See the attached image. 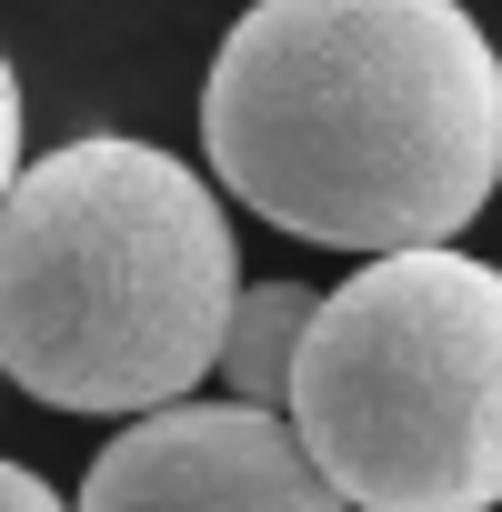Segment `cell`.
I'll return each instance as SVG.
<instances>
[{"label":"cell","instance_id":"6da1fadb","mask_svg":"<svg viewBox=\"0 0 502 512\" xmlns=\"http://www.w3.org/2000/svg\"><path fill=\"white\" fill-rule=\"evenodd\" d=\"M211 181L322 251H432L502 191V61L462 0H251L201 81Z\"/></svg>","mask_w":502,"mask_h":512},{"label":"cell","instance_id":"7a4b0ae2","mask_svg":"<svg viewBox=\"0 0 502 512\" xmlns=\"http://www.w3.org/2000/svg\"><path fill=\"white\" fill-rule=\"evenodd\" d=\"M241 251L221 191L121 131L61 141L0 191V382L51 412H161L211 382Z\"/></svg>","mask_w":502,"mask_h":512},{"label":"cell","instance_id":"3957f363","mask_svg":"<svg viewBox=\"0 0 502 512\" xmlns=\"http://www.w3.org/2000/svg\"><path fill=\"white\" fill-rule=\"evenodd\" d=\"M292 442L342 512H492L502 502V272L472 251H372L312 302Z\"/></svg>","mask_w":502,"mask_h":512},{"label":"cell","instance_id":"277c9868","mask_svg":"<svg viewBox=\"0 0 502 512\" xmlns=\"http://www.w3.org/2000/svg\"><path fill=\"white\" fill-rule=\"evenodd\" d=\"M81 512H342L282 412L251 402H161L101 442Z\"/></svg>","mask_w":502,"mask_h":512},{"label":"cell","instance_id":"5b68a950","mask_svg":"<svg viewBox=\"0 0 502 512\" xmlns=\"http://www.w3.org/2000/svg\"><path fill=\"white\" fill-rule=\"evenodd\" d=\"M302 332H312V282H251V292H231V322H221V352H211V372L231 382V402L282 412Z\"/></svg>","mask_w":502,"mask_h":512},{"label":"cell","instance_id":"8992f818","mask_svg":"<svg viewBox=\"0 0 502 512\" xmlns=\"http://www.w3.org/2000/svg\"><path fill=\"white\" fill-rule=\"evenodd\" d=\"M11 171H21V71L0 51V191H11Z\"/></svg>","mask_w":502,"mask_h":512},{"label":"cell","instance_id":"52a82bcc","mask_svg":"<svg viewBox=\"0 0 502 512\" xmlns=\"http://www.w3.org/2000/svg\"><path fill=\"white\" fill-rule=\"evenodd\" d=\"M0 512H71L41 472H21V462H0Z\"/></svg>","mask_w":502,"mask_h":512},{"label":"cell","instance_id":"ba28073f","mask_svg":"<svg viewBox=\"0 0 502 512\" xmlns=\"http://www.w3.org/2000/svg\"><path fill=\"white\" fill-rule=\"evenodd\" d=\"M492 61H502V51H492Z\"/></svg>","mask_w":502,"mask_h":512}]
</instances>
